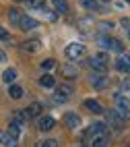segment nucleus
<instances>
[{"label": "nucleus", "mask_w": 130, "mask_h": 147, "mask_svg": "<svg viewBox=\"0 0 130 147\" xmlns=\"http://www.w3.org/2000/svg\"><path fill=\"white\" fill-rule=\"evenodd\" d=\"M8 19H11L13 25H19V23H21V19H23V15L19 13L17 8H11V11H8Z\"/></svg>", "instance_id": "nucleus-21"}, {"label": "nucleus", "mask_w": 130, "mask_h": 147, "mask_svg": "<svg viewBox=\"0 0 130 147\" xmlns=\"http://www.w3.org/2000/svg\"><path fill=\"white\" fill-rule=\"evenodd\" d=\"M89 145L91 147H107V139H105V135H91L89 137Z\"/></svg>", "instance_id": "nucleus-11"}, {"label": "nucleus", "mask_w": 130, "mask_h": 147, "mask_svg": "<svg viewBox=\"0 0 130 147\" xmlns=\"http://www.w3.org/2000/svg\"><path fill=\"white\" fill-rule=\"evenodd\" d=\"M64 122H66L68 129H78V126H81V118H78V114H74V112L66 114L64 116Z\"/></svg>", "instance_id": "nucleus-9"}, {"label": "nucleus", "mask_w": 130, "mask_h": 147, "mask_svg": "<svg viewBox=\"0 0 130 147\" xmlns=\"http://www.w3.org/2000/svg\"><path fill=\"white\" fill-rule=\"evenodd\" d=\"M39 48H42V42H39V40H29V42L21 44V50H25V52H29V54L37 52Z\"/></svg>", "instance_id": "nucleus-10"}, {"label": "nucleus", "mask_w": 130, "mask_h": 147, "mask_svg": "<svg viewBox=\"0 0 130 147\" xmlns=\"http://www.w3.org/2000/svg\"><path fill=\"white\" fill-rule=\"evenodd\" d=\"M87 64L91 66L93 71H97V73H103V71H105V62H103V60H99L97 56H93V58H89V60H87Z\"/></svg>", "instance_id": "nucleus-12"}, {"label": "nucleus", "mask_w": 130, "mask_h": 147, "mask_svg": "<svg viewBox=\"0 0 130 147\" xmlns=\"http://www.w3.org/2000/svg\"><path fill=\"white\" fill-rule=\"evenodd\" d=\"M99 46L103 48V50H114V52H122L124 46L120 40H116V37H99Z\"/></svg>", "instance_id": "nucleus-3"}, {"label": "nucleus", "mask_w": 130, "mask_h": 147, "mask_svg": "<svg viewBox=\"0 0 130 147\" xmlns=\"http://www.w3.org/2000/svg\"><path fill=\"white\" fill-rule=\"evenodd\" d=\"M81 4L85 8H89V11H97L99 4H97V0H81Z\"/></svg>", "instance_id": "nucleus-23"}, {"label": "nucleus", "mask_w": 130, "mask_h": 147, "mask_svg": "<svg viewBox=\"0 0 130 147\" xmlns=\"http://www.w3.org/2000/svg\"><path fill=\"white\" fill-rule=\"evenodd\" d=\"M58 143L54 141V139H48V141H42V143H39V147H56Z\"/></svg>", "instance_id": "nucleus-25"}, {"label": "nucleus", "mask_w": 130, "mask_h": 147, "mask_svg": "<svg viewBox=\"0 0 130 147\" xmlns=\"http://www.w3.org/2000/svg\"><path fill=\"white\" fill-rule=\"evenodd\" d=\"M8 37H11V35H8V31H4V29H0V40H8Z\"/></svg>", "instance_id": "nucleus-29"}, {"label": "nucleus", "mask_w": 130, "mask_h": 147, "mask_svg": "<svg viewBox=\"0 0 130 147\" xmlns=\"http://www.w3.org/2000/svg\"><path fill=\"white\" fill-rule=\"evenodd\" d=\"M39 85L46 87V89H54V87H56V79L52 75H44L42 79H39Z\"/></svg>", "instance_id": "nucleus-17"}, {"label": "nucleus", "mask_w": 130, "mask_h": 147, "mask_svg": "<svg viewBox=\"0 0 130 147\" xmlns=\"http://www.w3.org/2000/svg\"><path fill=\"white\" fill-rule=\"evenodd\" d=\"M64 54H66V58H70V60H81L85 56V46H81L78 42H72V44L66 46Z\"/></svg>", "instance_id": "nucleus-2"}, {"label": "nucleus", "mask_w": 130, "mask_h": 147, "mask_svg": "<svg viewBox=\"0 0 130 147\" xmlns=\"http://www.w3.org/2000/svg\"><path fill=\"white\" fill-rule=\"evenodd\" d=\"M89 83H91L95 89H103V87H107V77L103 73H93L89 77Z\"/></svg>", "instance_id": "nucleus-6"}, {"label": "nucleus", "mask_w": 130, "mask_h": 147, "mask_svg": "<svg viewBox=\"0 0 130 147\" xmlns=\"http://www.w3.org/2000/svg\"><path fill=\"white\" fill-rule=\"evenodd\" d=\"M105 118H107V126H112L114 131H122L124 120L116 114V110H107V112H105Z\"/></svg>", "instance_id": "nucleus-4"}, {"label": "nucleus", "mask_w": 130, "mask_h": 147, "mask_svg": "<svg viewBox=\"0 0 130 147\" xmlns=\"http://www.w3.org/2000/svg\"><path fill=\"white\" fill-rule=\"evenodd\" d=\"M8 95H11L13 100H21V97H23V87H21V85H11Z\"/></svg>", "instance_id": "nucleus-18"}, {"label": "nucleus", "mask_w": 130, "mask_h": 147, "mask_svg": "<svg viewBox=\"0 0 130 147\" xmlns=\"http://www.w3.org/2000/svg\"><path fill=\"white\" fill-rule=\"evenodd\" d=\"M15 79H17V71H15V68H6V71H4V83H15Z\"/></svg>", "instance_id": "nucleus-22"}, {"label": "nucleus", "mask_w": 130, "mask_h": 147, "mask_svg": "<svg viewBox=\"0 0 130 147\" xmlns=\"http://www.w3.org/2000/svg\"><path fill=\"white\" fill-rule=\"evenodd\" d=\"M4 60H6V54H4L2 50H0V62H4Z\"/></svg>", "instance_id": "nucleus-30"}, {"label": "nucleus", "mask_w": 130, "mask_h": 147, "mask_svg": "<svg viewBox=\"0 0 130 147\" xmlns=\"http://www.w3.org/2000/svg\"><path fill=\"white\" fill-rule=\"evenodd\" d=\"M64 75H70V77H76V68H72V66H64Z\"/></svg>", "instance_id": "nucleus-26"}, {"label": "nucleus", "mask_w": 130, "mask_h": 147, "mask_svg": "<svg viewBox=\"0 0 130 147\" xmlns=\"http://www.w3.org/2000/svg\"><path fill=\"white\" fill-rule=\"evenodd\" d=\"M0 143L4 147H17V137H13L11 133H0Z\"/></svg>", "instance_id": "nucleus-13"}, {"label": "nucleus", "mask_w": 130, "mask_h": 147, "mask_svg": "<svg viewBox=\"0 0 130 147\" xmlns=\"http://www.w3.org/2000/svg\"><path fill=\"white\" fill-rule=\"evenodd\" d=\"M27 2H29V6H33V8L35 6H39V8L44 6V0H27Z\"/></svg>", "instance_id": "nucleus-27"}, {"label": "nucleus", "mask_w": 130, "mask_h": 147, "mask_svg": "<svg viewBox=\"0 0 130 147\" xmlns=\"http://www.w3.org/2000/svg\"><path fill=\"white\" fill-rule=\"evenodd\" d=\"M37 147H39V145H37Z\"/></svg>", "instance_id": "nucleus-33"}, {"label": "nucleus", "mask_w": 130, "mask_h": 147, "mask_svg": "<svg viewBox=\"0 0 130 147\" xmlns=\"http://www.w3.org/2000/svg\"><path fill=\"white\" fill-rule=\"evenodd\" d=\"M54 126H56V120L52 118V116H39V120H37V129L39 131L48 133V131H52Z\"/></svg>", "instance_id": "nucleus-7"}, {"label": "nucleus", "mask_w": 130, "mask_h": 147, "mask_svg": "<svg viewBox=\"0 0 130 147\" xmlns=\"http://www.w3.org/2000/svg\"><path fill=\"white\" fill-rule=\"evenodd\" d=\"M21 131H23V122L17 120V118H13L11 124H8V133H11L13 137H19V135H21Z\"/></svg>", "instance_id": "nucleus-14"}, {"label": "nucleus", "mask_w": 130, "mask_h": 147, "mask_svg": "<svg viewBox=\"0 0 130 147\" xmlns=\"http://www.w3.org/2000/svg\"><path fill=\"white\" fill-rule=\"evenodd\" d=\"M54 66H56V60H54V58H46V60L42 62V68H44V71H52Z\"/></svg>", "instance_id": "nucleus-24"}, {"label": "nucleus", "mask_w": 130, "mask_h": 147, "mask_svg": "<svg viewBox=\"0 0 130 147\" xmlns=\"http://www.w3.org/2000/svg\"><path fill=\"white\" fill-rule=\"evenodd\" d=\"M122 91H130V79H126V81L122 83Z\"/></svg>", "instance_id": "nucleus-28"}, {"label": "nucleus", "mask_w": 130, "mask_h": 147, "mask_svg": "<svg viewBox=\"0 0 130 147\" xmlns=\"http://www.w3.org/2000/svg\"><path fill=\"white\" fill-rule=\"evenodd\" d=\"M116 68L118 71H124V73H130V54H122L116 62Z\"/></svg>", "instance_id": "nucleus-8"}, {"label": "nucleus", "mask_w": 130, "mask_h": 147, "mask_svg": "<svg viewBox=\"0 0 130 147\" xmlns=\"http://www.w3.org/2000/svg\"><path fill=\"white\" fill-rule=\"evenodd\" d=\"M15 2H23V0H15Z\"/></svg>", "instance_id": "nucleus-31"}, {"label": "nucleus", "mask_w": 130, "mask_h": 147, "mask_svg": "<svg viewBox=\"0 0 130 147\" xmlns=\"http://www.w3.org/2000/svg\"><path fill=\"white\" fill-rule=\"evenodd\" d=\"M27 112H29V116H39V114L44 112V106L39 104V102H33L31 106L27 108Z\"/></svg>", "instance_id": "nucleus-20"}, {"label": "nucleus", "mask_w": 130, "mask_h": 147, "mask_svg": "<svg viewBox=\"0 0 130 147\" xmlns=\"http://www.w3.org/2000/svg\"><path fill=\"white\" fill-rule=\"evenodd\" d=\"M19 27H21V29H37V27H39V23L35 21V19L25 17V15H23V19H21V23H19Z\"/></svg>", "instance_id": "nucleus-15"}, {"label": "nucleus", "mask_w": 130, "mask_h": 147, "mask_svg": "<svg viewBox=\"0 0 130 147\" xmlns=\"http://www.w3.org/2000/svg\"><path fill=\"white\" fill-rule=\"evenodd\" d=\"M70 87H68V85H60L58 87V89H56V93L52 95V100L56 102V104H64L66 100H68V95H70Z\"/></svg>", "instance_id": "nucleus-5"}, {"label": "nucleus", "mask_w": 130, "mask_h": 147, "mask_svg": "<svg viewBox=\"0 0 130 147\" xmlns=\"http://www.w3.org/2000/svg\"><path fill=\"white\" fill-rule=\"evenodd\" d=\"M52 4H54V8H56V13H68V2L66 0H52Z\"/></svg>", "instance_id": "nucleus-19"}, {"label": "nucleus", "mask_w": 130, "mask_h": 147, "mask_svg": "<svg viewBox=\"0 0 130 147\" xmlns=\"http://www.w3.org/2000/svg\"><path fill=\"white\" fill-rule=\"evenodd\" d=\"M103 2H109V0H103Z\"/></svg>", "instance_id": "nucleus-32"}, {"label": "nucleus", "mask_w": 130, "mask_h": 147, "mask_svg": "<svg viewBox=\"0 0 130 147\" xmlns=\"http://www.w3.org/2000/svg\"><path fill=\"white\" fill-rule=\"evenodd\" d=\"M114 104H116V114L122 118L124 122L130 120V100L124 97L122 93H116L114 95Z\"/></svg>", "instance_id": "nucleus-1"}, {"label": "nucleus", "mask_w": 130, "mask_h": 147, "mask_svg": "<svg viewBox=\"0 0 130 147\" xmlns=\"http://www.w3.org/2000/svg\"><path fill=\"white\" fill-rule=\"evenodd\" d=\"M85 108H87L89 112H93V114H101V112H103L101 104L95 102V100H85Z\"/></svg>", "instance_id": "nucleus-16"}]
</instances>
